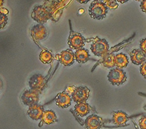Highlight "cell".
I'll return each instance as SVG.
<instances>
[{"label":"cell","instance_id":"cell-1","mask_svg":"<svg viewBox=\"0 0 146 129\" xmlns=\"http://www.w3.org/2000/svg\"><path fill=\"white\" fill-rule=\"evenodd\" d=\"M108 8L104 3L96 0L90 4L89 8V15L95 20H103L106 16Z\"/></svg>","mask_w":146,"mask_h":129},{"label":"cell","instance_id":"cell-2","mask_svg":"<svg viewBox=\"0 0 146 129\" xmlns=\"http://www.w3.org/2000/svg\"><path fill=\"white\" fill-rule=\"evenodd\" d=\"M90 49L92 53L96 56L103 57L108 51L109 44L105 39H99L97 37L93 41Z\"/></svg>","mask_w":146,"mask_h":129},{"label":"cell","instance_id":"cell-3","mask_svg":"<svg viewBox=\"0 0 146 129\" xmlns=\"http://www.w3.org/2000/svg\"><path fill=\"white\" fill-rule=\"evenodd\" d=\"M108 78L113 86H119L127 81V74L121 69L116 67L110 71Z\"/></svg>","mask_w":146,"mask_h":129},{"label":"cell","instance_id":"cell-4","mask_svg":"<svg viewBox=\"0 0 146 129\" xmlns=\"http://www.w3.org/2000/svg\"><path fill=\"white\" fill-rule=\"evenodd\" d=\"M31 16L35 21L42 24L50 19L51 15L47 8L43 6H37L34 8Z\"/></svg>","mask_w":146,"mask_h":129},{"label":"cell","instance_id":"cell-5","mask_svg":"<svg viewBox=\"0 0 146 129\" xmlns=\"http://www.w3.org/2000/svg\"><path fill=\"white\" fill-rule=\"evenodd\" d=\"M86 39L78 32L71 30L68 40V44L71 49L78 50L82 49L85 45Z\"/></svg>","mask_w":146,"mask_h":129},{"label":"cell","instance_id":"cell-6","mask_svg":"<svg viewBox=\"0 0 146 129\" xmlns=\"http://www.w3.org/2000/svg\"><path fill=\"white\" fill-rule=\"evenodd\" d=\"M90 90L87 87L79 86L76 88L72 93V98L76 103L86 102L89 97Z\"/></svg>","mask_w":146,"mask_h":129},{"label":"cell","instance_id":"cell-7","mask_svg":"<svg viewBox=\"0 0 146 129\" xmlns=\"http://www.w3.org/2000/svg\"><path fill=\"white\" fill-rule=\"evenodd\" d=\"M39 91L36 90H25L23 93L21 97L23 104L29 107L37 104V103L39 101Z\"/></svg>","mask_w":146,"mask_h":129},{"label":"cell","instance_id":"cell-8","mask_svg":"<svg viewBox=\"0 0 146 129\" xmlns=\"http://www.w3.org/2000/svg\"><path fill=\"white\" fill-rule=\"evenodd\" d=\"M57 59L65 66H70L75 60V54L70 49H66L56 55Z\"/></svg>","mask_w":146,"mask_h":129},{"label":"cell","instance_id":"cell-9","mask_svg":"<svg viewBox=\"0 0 146 129\" xmlns=\"http://www.w3.org/2000/svg\"><path fill=\"white\" fill-rule=\"evenodd\" d=\"M31 34L33 39L35 41H40L43 39L48 36V30L44 25L42 24L36 25L33 27L31 30Z\"/></svg>","mask_w":146,"mask_h":129},{"label":"cell","instance_id":"cell-10","mask_svg":"<svg viewBox=\"0 0 146 129\" xmlns=\"http://www.w3.org/2000/svg\"><path fill=\"white\" fill-rule=\"evenodd\" d=\"M45 83V78L40 74H34L33 76H31L29 81L31 89L39 92L44 86Z\"/></svg>","mask_w":146,"mask_h":129},{"label":"cell","instance_id":"cell-11","mask_svg":"<svg viewBox=\"0 0 146 129\" xmlns=\"http://www.w3.org/2000/svg\"><path fill=\"white\" fill-rule=\"evenodd\" d=\"M87 129H100L103 124V120L96 115H91L87 117L86 120Z\"/></svg>","mask_w":146,"mask_h":129},{"label":"cell","instance_id":"cell-12","mask_svg":"<svg viewBox=\"0 0 146 129\" xmlns=\"http://www.w3.org/2000/svg\"><path fill=\"white\" fill-rule=\"evenodd\" d=\"M71 96L65 92L58 93L56 97V105L61 108H68L71 105Z\"/></svg>","mask_w":146,"mask_h":129},{"label":"cell","instance_id":"cell-13","mask_svg":"<svg viewBox=\"0 0 146 129\" xmlns=\"http://www.w3.org/2000/svg\"><path fill=\"white\" fill-rule=\"evenodd\" d=\"M132 63L135 65H141L146 60V54L142 50L133 49L130 53Z\"/></svg>","mask_w":146,"mask_h":129},{"label":"cell","instance_id":"cell-14","mask_svg":"<svg viewBox=\"0 0 146 129\" xmlns=\"http://www.w3.org/2000/svg\"><path fill=\"white\" fill-rule=\"evenodd\" d=\"M44 113L43 107L38 104H35L29 107L27 114L33 120H38L41 119Z\"/></svg>","mask_w":146,"mask_h":129},{"label":"cell","instance_id":"cell-15","mask_svg":"<svg viewBox=\"0 0 146 129\" xmlns=\"http://www.w3.org/2000/svg\"><path fill=\"white\" fill-rule=\"evenodd\" d=\"M128 121L127 115L122 111H117L113 113V122L116 125H125Z\"/></svg>","mask_w":146,"mask_h":129},{"label":"cell","instance_id":"cell-16","mask_svg":"<svg viewBox=\"0 0 146 129\" xmlns=\"http://www.w3.org/2000/svg\"><path fill=\"white\" fill-rule=\"evenodd\" d=\"M90 55L89 51L86 49H80L76 51L75 52V60L78 63L84 64L89 61Z\"/></svg>","mask_w":146,"mask_h":129},{"label":"cell","instance_id":"cell-17","mask_svg":"<svg viewBox=\"0 0 146 129\" xmlns=\"http://www.w3.org/2000/svg\"><path fill=\"white\" fill-rule=\"evenodd\" d=\"M42 123L47 125H51L57 121V117L54 111L52 110L44 111L41 118Z\"/></svg>","mask_w":146,"mask_h":129},{"label":"cell","instance_id":"cell-18","mask_svg":"<svg viewBox=\"0 0 146 129\" xmlns=\"http://www.w3.org/2000/svg\"><path fill=\"white\" fill-rule=\"evenodd\" d=\"M90 108L86 102L78 103L75 106V111L78 115L84 116L88 115L90 112Z\"/></svg>","mask_w":146,"mask_h":129},{"label":"cell","instance_id":"cell-19","mask_svg":"<svg viewBox=\"0 0 146 129\" xmlns=\"http://www.w3.org/2000/svg\"><path fill=\"white\" fill-rule=\"evenodd\" d=\"M115 63L116 67L118 68L123 69L128 66L129 61H128V57L126 55L120 53L115 55Z\"/></svg>","mask_w":146,"mask_h":129},{"label":"cell","instance_id":"cell-20","mask_svg":"<svg viewBox=\"0 0 146 129\" xmlns=\"http://www.w3.org/2000/svg\"><path fill=\"white\" fill-rule=\"evenodd\" d=\"M115 55L114 54H105L102 61L103 66L107 68H111L115 66Z\"/></svg>","mask_w":146,"mask_h":129},{"label":"cell","instance_id":"cell-21","mask_svg":"<svg viewBox=\"0 0 146 129\" xmlns=\"http://www.w3.org/2000/svg\"><path fill=\"white\" fill-rule=\"evenodd\" d=\"M9 13L8 10L5 8H0V29L5 27L7 25L8 18L7 14Z\"/></svg>","mask_w":146,"mask_h":129},{"label":"cell","instance_id":"cell-22","mask_svg":"<svg viewBox=\"0 0 146 129\" xmlns=\"http://www.w3.org/2000/svg\"><path fill=\"white\" fill-rule=\"evenodd\" d=\"M52 54L48 50H43L39 55V59L44 64H49L52 60Z\"/></svg>","mask_w":146,"mask_h":129},{"label":"cell","instance_id":"cell-23","mask_svg":"<svg viewBox=\"0 0 146 129\" xmlns=\"http://www.w3.org/2000/svg\"><path fill=\"white\" fill-rule=\"evenodd\" d=\"M104 4L108 9L115 10L118 7V4L116 0H105Z\"/></svg>","mask_w":146,"mask_h":129},{"label":"cell","instance_id":"cell-24","mask_svg":"<svg viewBox=\"0 0 146 129\" xmlns=\"http://www.w3.org/2000/svg\"><path fill=\"white\" fill-rule=\"evenodd\" d=\"M139 126L141 129H146V116H142L139 120Z\"/></svg>","mask_w":146,"mask_h":129},{"label":"cell","instance_id":"cell-25","mask_svg":"<svg viewBox=\"0 0 146 129\" xmlns=\"http://www.w3.org/2000/svg\"><path fill=\"white\" fill-rule=\"evenodd\" d=\"M140 71L143 77L146 79V62H144L142 64L140 67Z\"/></svg>","mask_w":146,"mask_h":129},{"label":"cell","instance_id":"cell-26","mask_svg":"<svg viewBox=\"0 0 146 129\" xmlns=\"http://www.w3.org/2000/svg\"><path fill=\"white\" fill-rule=\"evenodd\" d=\"M140 48L146 54V38L141 41V43H140Z\"/></svg>","mask_w":146,"mask_h":129},{"label":"cell","instance_id":"cell-27","mask_svg":"<svg viewBox=\"0 0 146 129\" xmlns=\"http://www.w3.org/2000/svg\"><path fill=\"white\" fill-rule=\"evenodd\" d=\"M141 8L143 12L146 13V0H142L141 1Z\"/></svg>","mask_w":146,"mask_h":129},{"label":"cell","instance_id":"cell-28","mask_svg":"<svg viewBox=\"0 0 146 129\" xmlns=\"http://www.w3.org/2000/svg\"><path fill=\"white\" fill-rule=\"evenodd\" d=\"M77 1L81 4H85L87 3L88 1H89V0H77Z\"/></svg>","mask_w":146,"mask_h":129},{"label":"cell","instance_id":"cell-29","mask_svg":"<svg viewBox=\"0 0 146 129\" xmlns=\"http://www.w3.org/2000/svg\"><path fill=\"white\" fill-rule=\"evenodd\" d=\"M116 1H118L119 3H121V4H123V3H126L128 1H129V0H116Z\"/></svg>","mask_w":146,"mask_h":129},{"label":"cell","instance_id":"cell-30","mask_svg":"<svg viewBox=\"0 0 146 129\" xmlns=\"http://www.w3.org/2000/svg\"><path fill=\"white\" fill-rule=\"evenodd\" d=\"M3 4H4V0H0V8H2Z\"/></svg>","mask_w":146,"mask_h":129},{"label":"cell","instance_id":"cell-31","mask_svg":"<svg viewBox=\"0 0 146 129\" xmlns=\"http://www.w3.org/2000/svg\"><path fill=\"white\" fill-rule=\"evenodd\" d=\"M2 85H3V83H2V81H1V80H0V89H1V88L2 87Z\"/></svg>","mask_w":146,"mask_h":129},{"label":"cell","instance_id":"cell-32","mask_svg":"<svg viewBox=\"0 0 146 129\" xmlns=\"http://www.w3.org/2000/svg\"><path fill=\"white\" fill-rule=\"evenodd\" d=\"M98 1H105V0H98Z\"/></svg>","mask_w":146,"mask_h":129},{"label":"cell","instance_id":"cell-33","mask_svg":"<svg viewBox=\"0 0 146 129\" xmlns=\"http://www.w3.org/2000/svg\"><path fill=\"white\" fill-rule=\"evenodd\" d=\"M136 1H142V0H136Z\"/></svg>","mask_w":146,"mask_h":129},{"label":"cell","instance_id":"cell-34","mask_svg":"<svg viewBox=\"0 0 146 129\" xmlns=\"http://www.w3.org/2000/svg\"><path fill=\"white\" fill-rule=\"evenodd\" d=\"M144 108H145V110H146V105H145V107H144Z\"/></svg>","mask_w":146,"mask_h":129}]
</instances>
